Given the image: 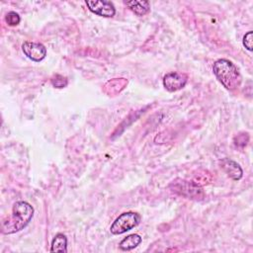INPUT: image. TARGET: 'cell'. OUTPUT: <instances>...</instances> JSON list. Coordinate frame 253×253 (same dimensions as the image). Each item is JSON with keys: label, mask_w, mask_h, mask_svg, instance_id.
Wrapping results in <instances>:
<instances>
[{"label": "cell", "mask_w": 253, "mask_h": 253, "mask_svg": "<svg viewBox=\"0 0 253 253\" xmlns=\"http://www.w3.org/2000/svg\"><path fill=\"white\" fill-rule=\"evenodd\" d=\"M51 252H67V238L62 233H57L51 242Z\"/></svg>", "instance_id": "cell-11"}, {"label": "cell", "mask_w": 253, "mask_h": 253, "mask_svg": "<svg viewBox=\"0 0 253 253\" xmlns=\"http://www.w3.org/2000/svg\"><path fill=\"white\" fill-rule=\"evenodd\" d=\"M139 220L140 215L138 213L132 211L124 212L115 219V221L111 225L110 231L112 234L115 235L125 233L136 226L139 223Z\"/></svg>", "instance_id": "cell-4"}, {"label": "cell", "mask_w": 253, "mask_h": 253, "mask_svg": "<svg viewBox=\"0 0 253 253\" xmlns=\"http://www.w3.org/2000/svg\"><path fill=\"white\" fill-rule=\"evenodd\" d=\"M34 215V208L25 201L16 202L12 213L2 220L1 231L4 234H12L25 228Z\"/></svg>", "instance_id": "cell-1"}, {"label": "cell", "mask_w": 253, "mask_h": 253, "mask_svg": "<svg viewBox=\"0 0 253 253\" xmlns=\"http://www.w3.org/2000/svg\"><path fill=\"white\" fill-rule=\"evenodd\" d=\"M247 136H248L247 133H243V134H240V135L236 136L235 139H234L235 145L236 146H241V147L245 146L247 144V141H248V138L245 139V137H247Z\"/></svg>", "instance_id": "cell-15"}, {"label": "cell", "mask_w": 253, "mask_h": 253, "mask_svg": "<svg viewBox=\"0 0 253 253\" xmlns=\"http://www.w3.org/2000/svg\"><path fill=\"white\" fill-rule=\"evenodd\" d=\"M50 81H51V84L55 88H64L67 85V83H68L67 78L62 76V75H60V74H55L54 76H52Z\"/></svg>", "instance_id": "cell-12"}, {"label": "cell", "mask_w": 253, "mask_h": 253, "mask_svg": "<svg viewBox=\"0 0 253 253\" xmlns=\"http://www.w3.org/2000/svg\"><path fill=\"white\" fill-rule=\"evenodd\" d=\"M22 50L28 58L36 62L42 60L46 55V48L41 42H24L22 44Z\"/></svg>", "instance_id": "cell-6"}, {"label": "cell", "mask_w": 253, "mask_h": 253, "mask_svg": "<svg viewBox=\"0 0 253 253\" xmlns=\"http://www.w3.org/2000/svg\"><path fill=\"white\" fill-rule=\"evenodd\" d=\"M170 188L174 193L188 199L201 200L204 197L203 189L194 182L177 179L173 181V183L170 185Z\"/></svg>", "instance_id": "cell-3"}, {"label": "cell", "mask_w": 253, "mask_h": 253, "mask_svg": "<svg viewBox=\"0 0 253 253\" xmlns=\"http://www.w3.org/2000/svg\"><path fill=\"white\" fill-rule=\"evenodd\" d=\"M212 70L219 82L228 90H235L241 82V76L236 66L229 60L221 58L213 63Z\"/></svg>", "instance_id": "cell-2"}, {"label": "cell", "mask_w": 253, "mask_h": 253, "mask_svg": "<svg viewBox=\"0 0 253 253\" xmlns=\"http://www.w3.org/2000/svg\"><path fill=\"white\" fill-rule=\"evenodd\" d=\"M125 4L137 16H144L150 10L148 1H125Z\"/></svg>", "instance_id": "cell-9"}, {"label": "cell", "mask_w": 253, "mask_h": 253, "mask_svg": "<svg viewBox=\"0 0 253 253\" xmlns=\"http://www.w3.org/2000/svg\"><path fill=\"white\" fill-rule=\"evenodd\" d=\"M187 81L188 76L182 72H170L163 77V85L170 92H175L184 88Z\"/></svg>", "instance_id": "cell-7"}, {"label": "cell", "mask_w": 253, "mask_h": 253, "mask_svg": "<svg viewBox=\"0 0 253 253\" xmlns=\"http://www.w3.org/2000/svg\"><path fill=\"white\" fill-rule=\"evenodd\" d=\"M88 9L102 17H113L116 14V9L115 6L112 2L110 1H105V0H86L85 1Z\"/></svg>", "instance_id": "cell-5"}, {"label": "cell", "mask_w": 253, "mask_h": 253, "mask_svg": "<svg viewBox=\"0 0 253 253\" xmlns=\"http://www.w3.org/2000/svg\"><path fill=\"white\" fill-rule=\"evenodd\" d=\"M220 167L223 169V171L233 180L237 181L240 180L242 177V169L239 166L238 163L235 161L229 159V158H223L219 161Z\"/></svg>", "instance_id": "cell-8"}, {"label": "cell", "mask_w": 253, "mask_h": 253, "mask_svg": "<svg viewBox=\"0 0 253 253\" xmlns=\"http://www.w3.org/2000/svg\"><path fill=\"white\" fill-rule=\"evenodd\" d=\"M141 242V237L138 234H130L125 237L121 242H120V248L124 251H129L133 248H135L139 243Z\"/></svg>", "instance_id": "cell-10"}, {"label": "cell", "mask_w": 253, "mask_h": 253, "mask_svg": "<svg viewBox=\"0 0 253 253\" xmlns=\"http://www.w3.org/2000/svg\"><path fill=\"white\" fill-rule=\"evenodd\" d=\"M243 45L245 48L249 51H251L252 48V31H249L247 34H245L243 38Z\"/></svg>", "instance_id": "cell-14"}, {"label": "cell", "mask_w": 253, "mask_h": 253, "mask_svg": "<svg viewBox=\"0 0 253 253\" xmlns=\"http://www.w3.org/2000/svg\"><path fill=\"white\" fill-rule=\"evenodd\" d=\"M5 21H6V23H7L9 26H17V25L20 23L21 18H20V16H19L18 13L14 12V11H11V12H9V13L6 15Z\"/></svg>", "instance_id": "cell-13"}]
</instances>
